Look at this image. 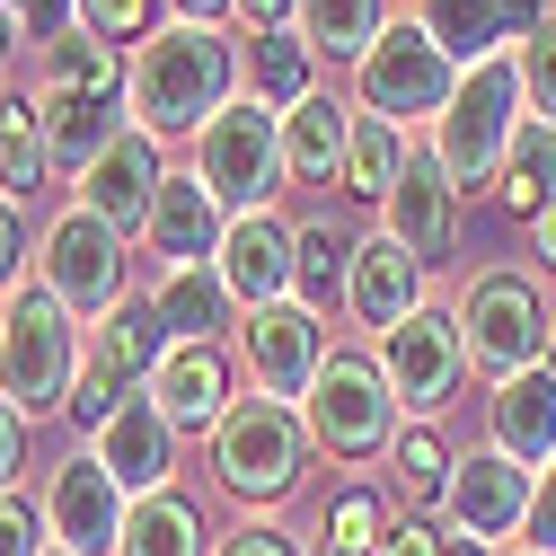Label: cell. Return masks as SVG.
Returning <instances> with one entry per match:
<instances>
[{"instance_id":"obj_51","label":"cell","mask_w":556,"mask_h":556,"mask_svg":"<svg viewBox=\"0 0 556 556\" xmlns=\"http://www.w3.org/2000/svg\"><path fill=\"white\" fill-rule=\"evenodd\" d=\"M18 36H27V27H18L10 10H0V72H10V45H18Z\"/></svg>"},{"instance_id":"obj_48","label":"cell","mask_w":556,"mask_h":556,"mask_svg":"<svg viewBox=\"0 0 556 556\" xmlns=\"http://www.w3.org/2000/svg\"><path fill=\"white\" fill-rule=\"evenodd\" d=\"M168 18H194V27H222V18H239V0H168Z\"/></svg>"},{"instance_id":"obj_26","label":"cell","mask_w":556,"mask_h":556,"mask_svg":"<svg viewBox=\"0 0 556 556\" xmlns=\"http://www.w3.org/2000/svg\"><path fill=\"white\" fill-rule=\"evenodd\" d=\"M309 89H318V53L301 45V27L248 36V98H265L274 115H292V106H301Z\"/></svg>"},{"instance_id":"obj_38","label":"cell","mask_w":556,"mask_h":556,"mask_svg":"<svg viewBox=\"0 0 556 556\" xmlns=\"http://www.w3.org/2000/svg\"><path fill=\"white\" fill-rule=\"evenodd\" d=\"M160 10H168V0H80V27L124 53V45H142V36L160 27Z\"/></svg>"},{"instance_id":"obj_42","label":"cell","mask_w":556,"mask_h":556,"mask_svg":"<svg viewBox=\"0 0 556 556\" xmlns=\"http://www.w3.org/2000/svg\"><path fill=\"white\" fill-rule=\"evenodd\" d=\"M0 10H10V18H18L36 45H53L62 27H80V0H0Z\"/></svg>"},{"instance_id":"obj_8","label":"cell","mask_w":556,"mask_h":556,"mask_svg":"<svg viewBox=\"0 0 556 556\" xmlns=\"http://www.w3.org/2000/svg\"><path fill=\"white\" fill-rule=\"evenodd\" d=\"M459 336H468V363L495 371V380H513V371H530V363L556 354V318H547V301H539V283L521 265H485L468 283Z\"/></svg>"},{"instance_id":"obj_36","label":"cell","mask_w":556,"mask_h":556,"mask_svg":"<svg viewBox=\"0 0 556 556\" xmlns=\"http://www.w3.org/2000/svg\"><path fill=\"white\" fill-rule=\"evenodd\" d=\"M380 539H389V504L371 485H344L318 521V556H380Z\"/></svg>"},{"instance_id":"obj_30","label":"cell","mask_w":556,"mask_h":556,"mask_svg":"<svg viewBox=\"0 0 556 556\" xmlns=\"http://www.w3.org/2000/svg\"><path fill=\"white\" fill-rule=\"evenodd\" d=\"M495 203L521 222H539L556 203V124H521L513 151H504V177H495Z\"/></svg>"},{"instance_id":"obj_6","label":"cell","mask_w":556,"mask_h":556,"mask_svg":"<svg viewBox=\"0 0 556 556\" xmlns=\"http://www.w3.org/2000/svg\"><path fill=\"white\" fill-rule=\"evenodd\" d=\"M301 425L327 459H380L397 442V397H389L380 354H327L301 397Z\"/></svg>"},{"instance_id":"obj_28","label":"cell","mask_w":556,"mask_h":556,"mask_svg":"<svg viewBox=\"0 0 556 556\" xmlns=\"http://www.w3.org/2000/svg\"><path fill=\"white\" fill-rule=\"evenodd\" d=\"M389 36V0H301V45L327 62H363Z\"/></svg>"},{"instance_id":"obj_1","label":"cell","mask_w":556,"mask_h":556,"mask_svg":"<svg viewBox=\"0 0 556 556\" xmlns=\"http://www.w3.org/2000/svg\"><path fill=\"white\" fill-rule=\"evenodd\" d=\"M239 89H248V45L230 27L168 18V27H151L124 53V106H132L142 132H160V142H194Z\"/></svg>"},{"instance_id":"obj_41","label":"cell","mask_w":556,"mask_h":556,"mask_svg":"<svg viewBox=\"0 0 556 556\" xmlns=\"http://www.w3.org/2000/svg\"><path fill=\"white\" fill-rule=\"evenodd\" d=\"M0 556H45V513L27 495H0Z\"/></svg>"},{"instance_id":"obj_23","label":"cell","mask_w":556,"mask_h":556,"mask_svg":"<svg viewBox=\"0 0 556 556\" xmlns=\"http://www.w3.org/2000/svg\"><path fill=\"white\" fill-rule=\"evenodd\" d=\"M36 115H45V151L53 168H89L115 132L132 124L124 89H36Z\"/></svg>"},{"instance_id":"obj_54","label":"cell","mask_w":556,"mask_h":556,"mask_svg":"<svg viewBox=\"0 0 556 556\" xmlns=\"http://www.w3.org/2000/svg\"><path fill=\"white\" fill-rule=\"evenodd\" d=\"M547 363H556V354H547Z\"/></svg>"},{"instance_id":"obj_37","label":"cell","mask_w":556,"mask_h":556,"mask_svg":"<svg viewBox=\"0 0 556 556\" xmlns=\"http://www.w3.org/2000/svg\"><path fill=\"white\" fill-rule=\"evenodd\" d=\"M513 72H521V106H530V124H556V10L513 45Z\"/></svg>"},{"instance_id":"obj_50","label":"cell","mask_w":556,"mask_h":556,"mask_svg":"<svg viewBox=\"0 0 556 556\" xmlns=\"http://www.w3.org/2000/svg\"><path fill=\"white\" fill-rule=\"evenodd\" d=\"M539 265H556V203L539 213Z\"/></svg>"},{"instance_id":"obj_33","label":"cell","mask_w":556,"mask_h":556,"mask_svg":"<svg viewBox=\"0 0 556 556\" xmlns=\"http://www.w3.org/2000/svg\"><path fill=\"white\" fill-rule=\"evenodd\" d=\"M344 265H354V239L344 230H327V222L292 230V301L327 318V301H344Z\"/></svg>"},{"instance_id":"obj_3","label":"cell","mask_w":556,"mask_h":556,"mask_svg":"<svg viewBox=\"0 0 556 556\" xmlns=\"http://www.w3.org/2000/svg\"><path fill=\"white\" fill-rule=\"evenodd\" d=\"M80 363H89V354H80V318L62 309L45 283L10 292V309H0V397H10L27 425L72 406Z\"/></svg>"},{"instance_id":"obj_29","label":"cell","mask_w":556,"mask_h":556,"mask_svg":"<svg viewBox=\"0 0 556 556\" xmlns=\"http://www.w3.org/2000/svg\"><path fill=\"white\" fill-rule=\"evenodd\" d=\"M115 556H213V547H203V513L168 485V495H132Z\"/></svg>"},{"instance_id":"obj_34","label":"cell","mask_w":556,"mask_h":556,"mask_svg":"<svg viewBox=\"0 0 556 556\" xmlns=\"http://www.w3.org/2000/svg\"><path fill=\"white\" fill-rule=\"evenodd\" d=\"M168 354V336H160V309L151 301H124L115 318H98V363L132 389V380H151V363Z\"/></svg>"},{"instance_id":"obj_24","label":"cell","mask_w":556,"mask_h":556,"mask_svg":"<svg viewBox=\"0 0 556 556\" xmlns=\"http://www.w3.org/2000/svg\"><path fill=\"white\" fill-rule=\"evenodd\" d=\"M344 142H354V106L336 89H309L283 115V177L292 186H344Z\"/></svg>"},{"instance_id":"obj_40","label":"cell","mask_w":556,"mask_h":556,"mask_svg":"<svg viewBox=\"0 0 556 556\" xmlns=\"http://www.w3.org/2000/svg\"><path fill=\"white\" fill-rule=\"evenodd\" d=\"M27 265H36L27 203H10V194H0V292H27Z\"/></svg>"},{"instance_id":"obj_46","label":"cell","mask_w":556,"mask_h":556,"mask_svg":"<svg viewBox=\"0 0 556 556\" xmlns=\"http://www.w3.org/2000/svg\"><path fill=\"white\" fill-rule=\"evenodd\" d=\"M380 556H442V530H425V521H389V539H380Z\"/></svg>"},{"instance_id":"obj_17","label":"cell","mask_w":556,"mask_h":556,"mask_svg":"<svg viewBox=\"0 0 556 556\" xmlns=\"http://www.w3.org/2000/svg\"><path fill=\"white\" fill-rule=\"evenodd\" d=\"M547 10H556V0H415V27H425V36L459 62V72H468V62L513 53Z\"/></svg>"},{"instance_id":"obj_27","label":"cell","mask_w":556,"mask_h":556,"mask_svg":"<svg viewBox=\"0 0 556 556\" xmlns=\"http://www.w3.org/2000/svg\"><path fill=\"white\" fill-rule=\"evenodd\" d=\"M406 160H415V132H397V124H380V115L354 106V142H344V194L389 203L397 177H406Z\"/></svg>"},{"instance_id":"obj_21","label":"cell","mask_w":556,"mask_h":556,"mask_svg":"<svg viewBox=\"0 0 556 556\" xmlns=\"http://www.w3.org/2000/svg\"><path fill=\"white\" fill-rule=\"evenodd\" d=\"M485 451H504L521 468L556 459V363H530V371L495 380V397H485Z\"/></svg>"},{"instance_id":"obj_25","label":"cell","mask_w":556,"mask_h":556,"mask_svg":"<svg viewBox=\"0 0 556 556\" xmlns=\"http://www.w3.org/2000/svg\"><path fill=\"white\" fill-rule=\"evenodd\" d=\"M151 309H160V336L168 344H213L239 301H230V283H222L213 265H168L160 292H151Z\"/></svg>"},{"instance_id":"obj_10","label":"cell","mask_w":556,"mask_h":556,"mask_svg":"<svg viewBox=\"0 0 556 556\" xmlns=\"http://www.w3.org/2000/svg\"><path fill=\"white\" fill-rule=\"evenodd\" d=\"M380 371H389V397L406 406V415H433L459 397V380H468V336H459V309H415V318H397L389 336H380Z\"/></svg>"},{"instance_id":"obj_47","label":"cell","mask_w":556,"mask_h":556,"mask_svg":"<svg viewBox=\"0 0 556 556\" xmlns=\"http://www.w3.org/2000/svg\"><path fill=\"white\" fill-rule=\"evenodd\" d=\"M239 27L274 36V27H301V0H239Z\"/></svg>"},{"instance_id":"obj_35","label":"cell","mask_w":556,"mask_h":556,"mask_svg":"<svg viewBox=\"0 0 556 556\" xmlns=\"http://www.w3.org/2000/svg\"><path fill=\"white\" fill-rule=\"evenodd\" d=\"M36 53H45V80H36V89H124L115 45H98L89 27H62V36L36 45Z\"/></svg>"},{"instance_id":"obj_2","label":"cell","mask_w":556,"mask_h":556,"mask_svg":"<svg viewBox=\"0 0 556 556\" xmlns=\"http://www.w3.org/2000/svg\"><path fill=\"white\" fill-rule=\"evenodd\" d=\"M521 124H530L521 72H513V53H495V62H468V72H459V89H451V106H442V124H433L425 151L442 160V177H451L459 194H495L504 151H513Z\"/></svg>"},{"instance_id":"obj_11","label":"cell","mask_w":556,"mask_h":556,"mask_svg":"<svg viewBox=\"0 0 556 556\" xmlns=\"http://www.w3.org/2000/svg\"><path fill=\"white\" fill-rule=\"evenodd\" d=\"M327 354H336V344H327V318H318V309H301V301H265V309H248V318H239V363H248L256 397L301 406Z\"/></svg>"},{"instance_id":"obj_43","label":"cell","mask_w":556,"mask_h":556,"mask_svg":"<svg viewBox=\"0 0 556 556\" xmlns=\"http://www.w3.org/2000/svg\"><path fill=\"white\" fill-rule=\"evenodd\" d=\"M18 468H27V415L0 397V495H18Z\"/></svg>"},{"instance_id":"obj_32","label":"cell","mask_w":556,"mask_h":556,"mask_svg":"<svg viewBox=\"0 0 556 556\" xmlns=\"http://www.w3.org/2000/svg\"><path fill=\"white\" fill-rule=\"evenodd\" d=\"M389 459H397V504H406V513H433V504H451V477H459V459H451V442H442L433 425H406V433L389 442Z\"/></svg>"},{"instance_id":"obj_45","label":"cell","mask_w":556,"mask_h":556,"mask_svg":"<svg viewBox=\"0 0 556 556\" xmlns=\"http://www.w3.org/2000/svg\"><path fill=\"white\" fill-rule=\"evenodd\" d=\"M213 556H301V547H292L283 530H265V521H248V530H230V539H222Z\"/></svg>"},{"instance_id":"obj_31","label":"cell","mask_w":556,"mask_h":556,"mask_svg":"<svg viewBox=\"0 0 556 556\" xmlns=\"http://www.w3.org/2000/svg\"><path fill=\"white\" fill-rule=\"evenodd\" d=\"M45 168H53V151H45V115H36V98L0 89V194H10V203L45 194Z\"/></svg>"},{"instance_id":"obj_18","label":"cell","mask_w":556,"mask_h":556,"mask_svg":"<svg viewBox=\"0 0 556 556\" xmlns=\"http://www.w3.org/2000/svg\"><path fill=\"white\" fill-rule=\"evenodd\" d=\"M213 274L230 283V301L239 309H265V301H292V222L274 213H230V230H222V256H213Z\"/></svg>"},{"instance_id":"obj_22","label":"cell","mask_w":556,"mask_h":556,"mask_svg":"<svg viewBox=\"0 0 556 556\" xmlns=\"http://www.w3.org/2000/svg\"><path fill=\"white\" fill-rule=\"evenodd\" d=\"M222 230H230V213H222V194L203 186L194 168L160 186V203H151V222H142V239H151L160 274H168V265H213V256H222Z\"/></svg>"},{"instance_id":"obj_7","label":"cell","mask_w":556,"mask_h":556,"mask_svg":"<svg viewBox=\"0 0 556 556\" xmlns=\"http://www.w3.org/2000/svg\"><path fill=\"white\" fill-rule=\"evenodd\" d=\"M194 177L222 194V213H265L274 186H283V115L239 89L213 124L194 132Z\"/></svg>"},{"instance_id":"obj_5","label":"cell","mask_w":556,"mask_h":556,"mask_svg":"<svg viewBox=\"0 0 556 556\" xmlns=\"http://www.w3.org/2000/svg\"><path fill=\"white\" fill-rule=\"evenodd\" d=\"M451 89H459V62L415 18H389V36L354 62V106L380 115V124H397V132H415V124L433 132L442 106H451Z\"/></svg>"},{"instance_id":"obj_16","label":"cell","mask_w":556,"mask_h":556,"mask_svg":"<svg viewBox=\"0 0 556 556\" xmlns=\"http://www.w3.org/2000/svg\"><path fill=\"white\" fill-rule=\"evenodd\" d=\"M459 203H468V194L442 177V160H433V151H415V160H406V177H397V194L380 203V230H389L415 265H425V274H433L442 256H459Z\"/></svg>"},{"instance_id":"obj_39","label":"cell","mask_w":556,"mask_h":556,"mask_svg":"<svg viewBox=\"0 0 556 556\" xmlns=\"http://www.w3.org/2000/svg\"><path fill=\"white\" fill-rule=\"evenodd\" d=\"M115 406H124V380H115V371H106V363L89 354V363H80V380H72V406H62V415H72L80 433H98Z\"/></svg>"},{"instance_id":"obj_19","label":"cell","mask_w":556,"mask_h":556,"mask_svg":"<svg viewBox=\"0 0 556 556\" xmlns=\"http://www.w3.org/2000/svg\"><path fill=\"white\" fill-rule=\"evenodd\" d=\"M344 309H354L371 336H389L397 318L425 309V265H415L389 230H363L354 239V265H344Z\"/></svg>"},{"instance_id":"obj_20","label":"cell","mask_w":556,"mask_h":556,"mask_svg":"<svg viewBox=\"0 0 556 556\" xmlns=\"http://www.w3.org/2000/svg\"><path fill=\"white\" fill-rule=\"evenodd\" d=\"M142 389H151V406L168 415L177 433H213L222 415L239 406V397H230V363H222V344H168V354L151 363Z\"/></svg>"},{"instance_id":"obj_13","label":"cell","mask_w":556,"mask_h":556,"mask_svg":"<svg viewBox=\"0 0 556 556\" xmlns=\"http://www.w3.org/2000/svg\"><path fill=\"white\" fill-rule=\"evenodd\" d=\"M160 186H168V160H160V132H142V124H124L115 142L80 168V186H72V203H89L98 222H115L124 239L151 222V203H160Z\"/></svg>"},{"instance_id":"obj_52","label":"cell","mask_w":556,"mask_h":556,"mask_svg":"<svg viewBox=\"0 0 556 556\" xmlns=\"http://www.w3.org/2000/svg\"><path fill=\"white\" fill-rule=\"evenodd\" d=\"M45 556H72V547H45Z\"/></svg>"},{"instance_id":"obj_53","label":"cell","mask_w":556,"mask_h":556,"mask_svg":"<svg viewBox=\"0 0 556 556\" xmlns=\"http://www.w3.org/2000/svg\"><path fill=\"white\" fill-rule=\"evenodd\" d=\"M521 556H539V547H521Z\"/></svg>"},{"instance_id":"obj_14","label":"cell","mask_w":556,"mask_h":556,"mask_svg":"<svg viewBox=\"0 0 556 556\" xmlns=\"http://www.w3.org/2000/svg\"><path fill=\"white\" fill-rule=\"evenodd\" d=\"M530 468L521 459H504V451H468L459 459V477H451V530H468V539H485V547H513V539H530Z\"/></svg>"},{"instance_id":"obj_9","label":"cell","mask_w":556,"mask_h":556,"mask_svg":"<svg viewBox=\"0 0 556 556\" xmlns=\"http://www.w3.org/2000/svg\"><path fill=\"white\" fill-rule=\"evenodd\" d=\"M36 265H45V292L72 309L80 327L115 318L132 292H124V230L98 222L89 203H72V213H53L45 239H36Z\"/></svg>"},{"instance_id":"obj_15","label":"cell","mask_w":556,"mask_h":556,"mask_svg":"<svg viewBox=\"0 0 556 556\" xmlns=\"http://www.w3.org/2000/svg\"><path fill=\"white\" fill-rule=\"evenodd\" d=\"M89 451L124 495H168V477H177V425L151 406V389H124V406L89 433Z\"/></svg>"},{"instance_id":"obj_4","label":"cell","mask_w":556,"mask_h":556,"mask_svg":"<svg viewBox=\"0 0 556 556\" xmlns=\"http://www.w3.org/2000/svg\"><path fill=\"white\" fill-rule=\"evenodd\" d=\"M309 451L318 442L301 425V406H283V397H239L213 425V477L239 504H292L309 477Z\"/></svg>"},{"instance_id":"obj_44","label":"cell","mask_w":556,"mask_h":556,"mask_svg":"<svg viewBox=\"0 0 556 556\" xmlns=\"http://www.w3.org/2000/svg\"><path fill=\"white\" fill-rule=\"evenodd\" d=\"M530 547L556 556V459L539 468V495H530Z\"/></svg>"},{"instance_id":"obj_49","label":"cell","mask_w":556,"mask_h":556,"mask_svg":"<svg viewBox=\"0 0 556 556\" xmlns=\"http://www.w3.org/2000/svg\"><path fill=\"white\" fill-rule=\"evenodd\" d=\"M442 556H504V547H485V539H468V530H442Z\"/></svg>"},{"instance_id":"obj_12","label":"cell","mask_w":556,"mask_h":556,"mask_svg":"<svg viewBox=\"0 0 556 556\" xmlns=\"http://www.w3.org/2000/svg\"><path fill=\"white\" fill-rule=\"evenodd\" d=\"M124 513H132V495L98 468V451L53 459V477H45V530H53V547L115 556V547H124Z\"/></svg>"}]
</instances>
